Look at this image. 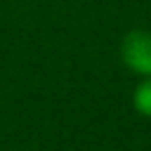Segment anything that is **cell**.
<instances>
[{"label": "cell", "mask_w": 151, "mask_h": 151, "mask_svg": "<svg viewBox=\"0 0 151 151\" xmlns=\"http://www.w3.org/2000/svg\"><path fill=\"white\" fill-rule=\"evenodd\" d=\"M120 54L123 61L130 71L142 73V76H151V33L134 28L123 38L120 45Z\"/></svg>", "instance_id": "obj_1"}, {"label": "cell", "mask_w": 151, "mask_h": 151, "mask_svg": "<svg viewBox=\"0 0 151 151\" xmlns=\"http://www.w3.org/2000/svg\"><path fill=\"white\" fill-rule=\"evenodd\" d=\"M132 104H134V109L142 116H149L151 118V76L137 85L134 97H132Z\"/></svg>", "instance_id": "obj_2"}]
</instances>
